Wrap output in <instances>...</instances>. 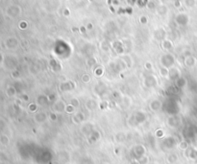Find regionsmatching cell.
Returning a JSON list of instances; mask_svg holds the SVG:
<instances>
[{"label": "cell", "instance_id": "obj_1", "mask_svg": "<svg viewBox=\"0 0 197 164\" xmlns=\"http://www.w3.org/2000/svg\"><path fill=\"white\" fill-rule=\"evenodd\" d=\"M160 63L163 67L169 69L174 66L176 61H175V57L171 53H165L160 58Z\"/></svg>", "mask_w": 197, "mask_h": 164}, {"label": "cell", "instance_id": "obj_2", "mask_svg": "<svg viewBox=\"0 0 197 164\" xmlns=\"http://www.w3.org/2000/svg\"><path fill=\"white\" fill-rule=\"evenodd\" d=\"M132 154L134 155L135 159H138L145 155V154H146V148H145L142 144H138L133 147Z\"/></svg>", "mask_w": 197, "mask_h": 164}, {"label": "cell", "instance_id": "obj_3", "mask_svg": "<svg viewBox=\"0 0 197 164\" xmlns=\"http://www.w3.org/2000/svg\"><path fill=\"white\" fill-rule=\"evenodd\" d=\"M175 22L179 26H187L189 22V16L185 13H180L175 16Z\"/></svg>", "mask_w": 197, "mask_h": 164}, {"label": "cell", "instance_id": "obj_4", "mask_svg": "<svg viewBox=\"0 0 197 164\" xmlns=\"http://www.w3.org/2000/svg\"><path fill=\"white\" fill-rule=\"evenodd\" d=\"M144 86L148 87V88H152V87H156L158 85V79H157L154 75H147L145 76L144 81H143Z\"/></svg>", "mask_w": 197, "mask_h": 164}, {"label": "cell", "instance_id": "obj_5", "mask_svg": "<svg viewBox=\"0 0 197 164\" xmlns=\"http://www.w3.org/2000/svg\"><path fill=\"white\" fill-rule=\"evenodd\" d=\"M176 144H177V141L173 136L165 137L162 142L163 147L165 149H166V150H172L175 146H176Z\"/></svg>", "mask_w": 197, "mask_h": 164}, {"label": "cell", "instance_id": "obj_6", "mask_svg": "<svg viewBox=\"0 0 197 164\" xmlns=\"http://www.w3.org/2000/svg\"><path fill=\"white\" fill-rule=\"evenodd\" d=\"M67 106L64 101L62 100H58L56 101L55 103H54V106H53V111L55 113H62V112L65 111V109H67Z\"/></svg>", "mask_w": 197, "mask_h": 164}, {"label": "cell", "instance_id": "obj_7", "mask_svg": "<svg viewBox=\"0 0 197 164\" xmlns=\"http://www.w3.org/2000/svg\"><path fill=\"white\" fill-rule=\"evenodd\" d=\"M163 108V103L162 101L159 100V99H153L150 104H149V108L151 109L152 111H160Z\"/></svg>", "mask_w": 197, "mask_h": 164}, {"label": "cell", "instance_id": "obj_8", "mask_svg": "<svg viewBox=\"0 0 197 164\" xmlns=\"http://www.w3.org/2000/svg\"><path fill=\"white\" fill-rule=\"evenodd\" d=\"M75 88V85L73 83V82L71 81H67V82H63L61 83L60 85V89L64 92H67V91H71Z\"/></svg>", "mask_w": 197, "mask_h": 164}, {"label": "cell", "instance_id": "obj_9", "mask_svg": "<svg viewBox=\"0 0 197 164\" xmlns=\"http://www.w3.org/2000/svg\"><path fill=\"white\" fill-rule=\"evenodd\" d=\"M167 124H168V126L171 128H177L180 126L181 119L179 118V116L177 115H172L167 119Z\"/></svg>", "mask_w": 197, "mask_h": 164}, {"label": "cell", "instance_id": "obj_10", "mask_svg": "<svg viewBox=\"0 0 197 164\" xmlns=\"http://www.w3.org/2000/svg\"><path fill=\"white\" fill-rule=\"evenodd\" d=\"M135 119V125H138V124H142L146 120V114L142 111H138L134 116Z\"/></svg>", "mask_w": 197, "mask_h": 164}, {"label": "cell", "instance_id": "obj_11", "mask_svg": "<svg viewBox=\"0 0 197 164\" xmlns=\"http://www.w3.org/2000/svg\"><path fill=\"white\" fill-rule=\"evenodd\" d=\"M34 119H35V121L37 122V123H39V124H43L44 122H46L47 119H48V116L46 115L45 112L39 111V112H37V113L35 114Z\"/></svg>", "mask_w": 197, "mask_h": 164}, {"label": "cell", "instance_id": "obj_12", "mask_svg": "<svg viewBox=\"0 0 197 164\" xmlns=\"http://www.w3.org/2000/svg\"><path fill=\"white\" fill-rule=\"evenodd\" d=\"M181 77V73L179 71V69L177 67H171L169 68V74H168V78L172 81H176L178 78Z\"/></svg>", "mask_w": 197, "mask_h": 164}, {"label": "cell", "instance_id": "obj_13", "mask_svg": "<svg viewBox=\"0 0 197 164\" xmlns=\"http://www.w3.org/2000/svg\"><path fill=\"white\" fill-rule=\"evenodd\" d=\"M196 61H197L196 58H194L193 56H191V55H188V56H187V57L185 58L184 63H185V65H186V66H187V67L191 68V67L195 66V65H196Z\"/></svg>", "mask_w": 197, "mask_h": 164}, {"label": "cell", "instance_id": "obj_14", "mask_svg": "<svg viewBox=\"0 0 197 164\" xmlns=\"http://www.w3.org/2000/svg\"><path fill=\"white\" fill-rule=\"evenodd\" d=\"M58 160L61 163L67 164L69 162V154L67 151H61L58 154Z\"/></svg>", "mask_w": 197, "mask_h": 164}, {"label": "cell", "instance_id": "obj_15", "mask_svg": "<svg viewBox=\"0 0 197 164\" xmlns=\"http://www.w3.org/2000/svg\"><path fill=\"white\" fill-rule=\"evenodd\" d=\"M87 137V139H89V141L90 142V143H95L96 141H98L100 139V133L96 130H93L92 132V133Z\"/></svg>", "mask_w": 197, "mask_h": 164}, {"label": "cell", "instance_id": "obj_16", "mask_svg": "<svg viewBox=\"0 0 197 164\" xmlns=\"http://www.w3.org/2000/svg\"><path fill=\"white\" fill-rule=\"evenodd\" d=\"M115 140L117 143H123L127 140V134L123 132H118L115 134Z\"/></svg>", "mask_w": 197, "mask_h": 164}, {"label": "cell", "instance_id": "obj_17", "mask_svg": "<svg viewBox=\"0 0 197 164\" xmlns=\"http://www.w3.org/2000/svg\"><path fill=\"white\" fill-rule=\"evenodd\" d=\"M93 126L92 125V124L90 123H87L85 124L83 127H82V133L85 134L86 136H89L90 133H92V132L93 130Z\"/></svg>", "mask_w": 197, "mask_h": 164}, {"label": "cell", "instance_id": "obj_18", "mask_svg": "<svg viewBox=\"0 0 197 164\" xmlns=\"http://www.w3.org/2000/svg\"><path fill=\"white\" fill-rule=\"evenodd\" d=\"M85 120V115H84L82 112H77L72 116V121L75 124H81Z\"/></svg>", "mask_w": 197, "mask_h": 164}, {"label": "cell", "instance_id": "obj_19", "mask_svg": "<svg viewBox=\"0 0 197 164\" xmlns=\"http://www.w3.org/2000/svg\"><path fill=\"white\" fill-rule=\"evenodd\" d=\"M178 155L175 154V153H170L168 154V155L166 156V162L168 164H175L178 161Z\"/></svg>", "mask_w": 197, "mask_h": 164}, {"label": "cell", "instance_id": "obj_20", "mask_svg": "<svg viewBox=\"0 0 197 164\" xmlns=\"http://www.w3.org/2000/svg\"><path fill=\"white\" fill-rule=\"evenodd\" d=\"M154 36L156 39H158V41H163L165 39V32L163 30V28L160 29H158V30H156L155 33H154Z\"/></svg>", "mask_w": 197, "mask_h": 164}, {"label": "cell", "instance_id": "obj_21", "mask_svg": "<svg viewBox=\"0 0 197 164\" xmlns=\"http://www.w3.org/2000/svg\"><path fill=\"white\" fill-rule=\"evenodd\" d=\"M97 103L95 100L93 99H87V102H86V108L87 109H89V111H93V109H95L97 108Z\"/></svg>", "mask_w": 197, "mask_h": 164}, {"label": "cell", "instance_id": "obj_22", "mask_svg": "<svg viewBox=\"0 0 197 164\" xmlns=\"http://www.w3.org/2000/svg\"><path fill=\"white\" fill-rule=\"evenodd\" d=\"M37 102H38L39 106H45L49 102L48 96L43 95V94H42V95H39L38 98H37Z\"/></svg>", "mask_w": 197, "mask_h": 164}, {"label": "cell", "instance_id": "obj_23", "mask_svg": "<svg viewBox=\"0 0 197 164\" xmlns=\"http://www.w3.org/2000/svg\"><path fill=\"white\" fill-rule=\"evenodd\" d=\"M175 83H176V86L179 87V88H183V87L186 86V85H187V80L181 76L180 78H178L176 81H175Z\"/></svg>", "mask_w": 197, "mask_h": 164}, {"label": "cell", "instance_id": "obj_24", "mask_svg": "<svg viewBox=\"0 0 197 164\" xmlns=\"http://www.w3.org/2000/svg\"><path fill=\"white\" fill-rule=\"evenodd\" d=\"M162 46L165 50H170L171 48H172L173 44L169 39H163V42H162Z\"/></svg>", "mask_w": 197, "mask_h": 164}, {"label": "cell", "instance_id": "obj_25", "mask_svg": "<svg viewBox=\"0 0 197 164\" xmlns=\"http://www.w3.org/2000/svg\"><path fill=\"white\" fill-rule=\"evenodd\" d=\"M159 72H160V75L162 76V77H165V78L167 77L168 78V74H169V69L168 68L160 66L159 68Z\"/></svg>", "mask_w": 197, "mask_h": 164}, {"label": "cell", "instance_id": "obj_26", "mask_svg": "<svg viewBox=\"0 0 197 164\" xmlns=\"http://www.w3.org/2000/svg\"><path fill=\"white\" fill-rule=\"evenodd\" d=\"M184 3L187 8H194L196 5V0H184Z\"/></svg>", "mask_w": 197, "mask_h": 164}, {"label": "cell", "instance_id": "obj_27", "mask_svg": "<svg viewBox=\"0 0 197 164\" xmlns=\"http://www.w3.org/2000/svg\"><path fill=\"white\" fill-rule=\"evenodd\" d=\"M81 81H82L83 83H90V81H92V76H90V74H87V73H86V74L82 75Z\"/></svg>", "mask_w": 197, "mask_h": 164}, {"label": "cell", "instance_id": "obj_28", "mask_svg": "<svg viewBox=\"0 0 197 164\" xmlns=\"http://www.w3.org/2000/svg\"><path fill=\"white\" fill-rule=\"evenodd\" d=\"M80 164H94V163H93V160L90 158L85 156V158H83L81 160H80Z\"/></svg>", "mask_w": 197, "mask_h": 164}, {"label": "cell", "instance_id": "obj_29", "mask_svg": "<svg viewBox=\"0 0 197 164\" xmlns=\"http://www.w3.org/2000/svg\"><path fill=\"white\" fill-rule=\"evenodd\" d=\"M69 105H71L72 107H74L76 108L80 106V101L77 99V98H71L70 102H69Z\"/></svg>", "mask_w": 197, "mask_h": 164}, {"label": "cell", "instance_id": "obj_30", "mask_svg": "<svg viewBox=\"0 0 197 164\" xmlns=\"http://www.w3.org/2000/svg\"><path fill=\"white\" fill-rule=\"evenodd\" d=\"M179 148L181 149V150H187V149L188 148V143L186 140H183L181 141L180 143H179Z\"/></svg>", "mask_w": 197, "mask_h": 164}, {"label": "cell", "instance_id": "obj_31", "mask_svg": "<svg viewBox=\"0 0 197 164\" xmlns=\"http://www.w3.org/2000/svg\"><path fill=\"white\" fill-rule=\"evenodd\" d=\"M96 63H97V61L94 58H90V59L87 61V64L89 65L90 67H93L94 65H96Z\"/></svg>", "mask_w": 197, "mask_h": 164}, {"label": "cell", "instance_id": "obj_32", "mask_svg": "<svg viewBox=\"0 0 197 164\" xmlns=\"http://www.w3.org/2000/svg\"><path fill=\"white\" fill-rule=\"evenodd\" d=\"M138 161V163L140 164H148L149 162V159H148V158L146 155H144V156H142V158H138V159H137Z\"/></svg>", "mask_w": 197, "mask_h": 164}, {"label": "cell", "instance_id": "obj_33", "mask_svg": "<svg viewBox=\"0 0 197 164\" xmlns=\"http://www.w3.org/2000/svg\"><path fill=\"white\" fill-rule=\"evenodd\" d=\"M103 72H104L103 68H102L101 66H98V67L95 68V70H94V74H95L96 76H102L103 75Z\"/></svg>", "mask_w": 197, "mask_h": 164}, {"label": "cell", "instance_id": "obj_34", "mask_svg": "<svg viewBox=\"0 0 197 164\" xmlns=\"http://www.w3.org/2000/svg\"><path fill=\"white\" fill-rule=\"evenodd\" d=\"M74 111H75V108L74 107H72L71 105H68V106H67V109H65V111L67 112H74Z\"/></svg>", "mask_w": 197, "mask_h": 164}, {"label": "cell", "instance_id": "obj_35", "mask_svg": "<svg viewBox=\"0 0 197 164\" xmlns=\"http://www.w3.org/2000/svg\"><path fill=\"white\" fill-rule=\"evenodd\" d=\"M144 67L147 69V70H151V69L153 68V65L152 63H150V61H146V63H144Z\"/></svg>", "mask_w": 197, "mask_h": 164}, {"label": "cell", "instance_id": "obj_36", "mask_svg": "<svg viewBox=\"0 0 197 164\" xmlns=\"http://www.w3.org/2000/svg\"><path fill=\"white\" fill-rule=\"evenodd\" d=\"M49 118L51 120H53V121H56V120H57V113H55V112H52V113H50Z\"/></svg>", "mask_w": 197, "mask_h": 164}, {"label": "cell", "instance_id": "obj_37", "mask_svg": "<svg viewBox=\"0 0 197 164\" xmlns=\"http://www.w3.org/2000/svg\"><path fill=\"white\" fill-rule=\"evenodd\" d=\"M31 108V111L33 112H36V111H37V105L36 104H32L30 107H29V108Z\"/></svg>", "mask_w": 197, "mask_h": 164}, {"label": "cell", "instance_id": "obj_38", "mask_svg": "<svg viewBox=\"0 0 197 164\" xmlns=\"http://www.w3.org/2000/svg\"><path fill=\"white\" fill-rule=\"evenodd\" d=\"M163 134V130H158V132H157V136H158V137H162Z\"/></svg>", "mask_w": 197, "mask_h": 164}, {"label": "cell", "instance_id": "obj_39", "mask_svg": "<svg viewBox=\"0 0 197 164\" xmlns=\"http://www.w3.org/2000/svg\"><path fill=\"white\" fill-rule=\"evenodd\" d=\"M140 20H141V23H146L147 22V18L145 16H141Z\"/></svg>", "mask_w": 197, "mask_h": 164}, {"label": "cell", "instance_id": "obj_40", "mask_svg": "<svg viewBox=\"0 0 197 164\" xmlns=\"http://www.w3.org/2000/svg\"><path fill=\"white\" fill-rule=\"evenodd\" d=\"M131 164H140V163H138V160H137V159H135V160H134V161H133L132 163H131Z\"/></svg>", "mask_w": 197, "mask_h": 164}, {"label": "cell", "instance_id": "obj_41", "mask_svg": "<svg viewBox=\"0 0 197 164\" xmlns=\"http://www.w3.org/2000/svg\"><path fill=\"white\" fill-rule=\"evenodd\" d=\"M87 28H89V29L92 28V24H89V26H87Z\"/></svg>", "mask_w": 197, "mask_h": 164}, {"label": "cell", "instance_id": "obj_42", "mask_svg": "<svg viewBox=\"0 0 197 164\" xmlns=\"http://www.w3.org/2000/svg\"><path fill=\"white\" fill-rule=\"evenodd\" d=\"M148 164H159L158 162H151V163H148Z\"/></svg>", "mask_w": 197, "mask_h": 164}, {"label": "cell", "instance_id": "obj_43", "mask_svg": "<svg viewBox=\"0 0 197 164\" xmlns=\"http://www.w3.org/2000/svg\"><path fill=\"white\" fill-rule=\"evenodd\" d=\"M99 164H110V163H108V162H101Z\"/></svg>", "mask_w": 197, "mask_h": 164}, {"label": "cell", "instance_id": "obj_44", "mask_svg": "<svg viewBox=\"0 0 197 164\" xmlns=\"http://www.w3.org/2000/svg\"><path fill=\"white\" fill-rule=\"evenodd\" d=\"M181 1H183V0H175V2H181Z\"/></svg>", "mask_w": 197, "mask_h": 164}, {"label": "cell", "instance_id": "obj_45", "mask_svg": "<svg viewBox=\"0 0 197 164\" xmlns=\"http://www.w3.org/2000/svg\"><path fill=\"white\" fill-rule=\"evenodd\" d=\"M192 164H196V163H192Z\"/></svg>", "mask_w": 197, "mask_h": 164}]
</instances>
